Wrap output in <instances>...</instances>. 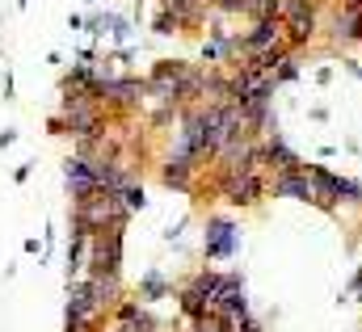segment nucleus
<instances>
[{
  "label": "nucleus",
  "mask_w": 362,
  "mask_h": 332,
  "mask_svg": "<svg viewBox=\"0 0 362 332\" xmlns=\"http://www.w3.org/2000/svg\"><path fill=\"white\" fill-rule=\"evenodd\" d=\"M64 332H97V320H68Z\"/></svg>",
  "instance_id": "obj_20"
},
{
  "label": "nucleus",
  "mask_w": 362,
  "mask_h": 332,
  "mask_svg": "<svg viewBox=\"0 0 362 332\" xmlns=\"http://www.w3.org/2000/svg\"><path fill=\"white\" fill-rule=\"evenodd\" d=\"M236 332H266V328H262L257 320H240V328H236Z\"/></svg>",
  "instance_id": "obj_22"
},
{
  "label": "nucleus",
  "mask_w": 362,
  "mask_h": 332,
  "mask_svg": "<svg viewBox=\"0 0 362 332\" xmlns=\"http://www.w3.org/2000/svg\"><path fill=\"white\" fill-rule=\"evenodd\" d=\"M169 295V282L156 273V269H148L144 278H139V299H148V303H156V299H165Z\"/></svg>",
  "instance_id": "obj_12"
},
{
  "label": "nucleus",
  "mask_w": 362,
  "mask_h": 332,
  "mask_svg": "<svg viewBox=\"0 0 362 332\" xmlns=\"http://www.w3.org/2000/svg\"><path fill=\"white\" fill-rule=\"evenodd\" d=\"M202 252L206 261H232L240 252V232L232 219H206V232H202Z\"/></svg>",
  "instance_id": "obj_2"
},
{
  "label": "nucleus",
  "mask_w": 362,
  "mask_h": 332,
  "mask_svg": "<svg viewBox=\"0 0 362 332\" xmlns=\"http://www.w3.org/2000/svg\"><path fill=\"white\" fill-rule=\"evenodd\" d=\"M274 198H295V202H308L312 206V181H308V172L274 177Z\"/></svg>",
  "instance_id": "obj_10"
},
{
  "label": "nucleus",
  "mask_w": 362,
  "mask_h": 332,
  "mask_svg": "<svg viewBox=\"0 0 362 332\" xmlns=\"http://www.w3.org/2000/svg\"><path fill=\"white\" fill-rule=\"evenodd\" d=\"M262 194H266V172H249V177H240L236 185L223 189V202L228 206H257Z\"/></svg>",
  "instance_id": "obj_7"
},
{
  "label": "nucleus",
  "mask_w": 362,
  "mask_h": 332,
  "mask_svg": "<svg viewBox=\"0 0 362 332\" xmlns=\"http://www.w3.org/2000/svg\"><path fill=\"white\" fill-rule=\"evenodd\" d=\"M282 25H286V47H291V51H299V47H308V42L316 38V13H312V17L282 21Z\"/></svg>",
  "instance_id": "obj_11"
},
{
  "label": "nucleus",
  "mask_w": 362,
  "mask_h": 332,
  "mask_svg": "<svg viewBox=\"0 0 362 332\" xmlns=\"http://www.w3.org/2000/svg\"><path fill=\"white\" fill-rule=\"evenodd\" d=\"M194 172H198V160L173 152V156L165 160V168H160V181H165L169 189H194Z\"/></svg>",
  "instance_id": "obj_9"
},
{
  "label": "nucleus",
  "mask_w": 362,
  "mask_h": 332,
  "mask_svg": "<svg viewBox=\"0 0 362 332\" xmlns=\"http://www.w3.org/2000/svg\"><path fill=\"white\" fill-rule=\"evenodd\" d=\"M202 4H206V0H169L165 8L177 17L181 25H189V21H198V17H202Z\"/></svg>",
  "instance_id": "obj_13"
},
{
  "label": "nucleus",
  "mask_w": 362,
  "mask_h": 332,
  "mask_svg": "<svg viewBox=\"0 0 362 332\" xmlns=\"http://www.w3.org/2000/svg\"><path fill=\"white\" fill-rule=\"evenodd\" d=\"M64 181H68V189H72V202L85 198V194H93V189H101L97 177H93V165L85 156H68V160H64Z\"/></svg>",
  "instance_id": "obj_8"
},
{
  "label": "nucleus",
  "mask_w": 362,
  "mask_h": 332,
  "mask_svg": "<svg viewBox=\"0 0 362 332\" xmlns=\"http://www.w3.org/2000/svg\"><path fill=\"white\" fill-rule=\"evenodd\" d=\"M282 4L286 0H253V21H282Z\"/></svg>",
  "instance_id": "obj_14"
},
{
  "label": "nucleus",
  "mask_w": 362,
  "mask_h": 332,
  "mask_svg": "<svg viewBox=\"0 0 362 332\" xmlns=\"http://www.w3.org/2000/svg\"><path fill=\"white\" fill-rule=\"evenodd\" d=\"M144 93H148V81H139V76H118V81L105 84V105H110V109H135V105L144 101Z\"/></svg>",
  "instance_id": "obj_6"
},
{
  "label": "nucleus",
  "mask_w": 362,
  "mask_h": 332,
  "mask_svg": "<svg viewBox=\"0 0 362 332\" xmlns=\"http://www.w3.org/2000/svg\"><path fill=\"white\" fill-rule=\"evenodd\" d=\"M350 299H362V265L354 269V278H350V290H346Z\"/></svg>",
  "instance_id": "obj_21"
},
{
  "label": "nucleus",
  "mask_w": 362,
  "mask_h": 332,
  "mask_svg": "<svg viewBox=\"0 0 362 332\" xmlns=\"http://www.w3.org/2000/svg\"><path fill=\"white\" fill-rule=\"evenodd\" d=\"M118 198H122V206H127V211H144V206H148V194H144V185H135V181H131Z\"/></svg>",
  "instance_id": "obj_15"
},
{
  "label": "nucleus",
  "mask_w": 362,
  "mask_h": 332,
  "mask_svg": "<svg viewBox=\"0 0 362 332\" xmlns=\"http://www.w3.org/2000/svg\"><path fill=\"white\" fill-rule=\"evenodd\" d=\"M308 181H312V206H320L325 215L341 211V177H333L325 165H308Z\"/></svg>",
  "instance_id": "obj_3"
},
{
  "label": "nucleus",
  "mask_w": 362,
  "mask_h": 332,
  "mask_svg": "<svg viewBox=\"0 0 362 332\" xmlns=\"http://www.w3.org/2000/svg\"><path fill=\"white\" fill-rule=\"evenodd\" d=\"M274 81H278V84L299 81V64H295V59H282V64H278V72H274Z\"/></svg>",
  "instance_id": "obj_18"
},
{
  "label": "nucleus",
  "mask_w": 362,
  "mask_h": 332,
  "mask_svg": "<svg viewBox=\"0 0 362 332\" xmlns=\"http://www.w3.org/2000/svg\"><path fill=\"white\" fill-rule=\"evenodd\" d=\"M341 202H350V206H362V185H358V181L341 177Z\"/></svg>",
  "instance_id": "obj_17"
},
{
  "label": "nucleus",
  "mask_w": 362,
  "mask_h": 332,
  "mask_svg": "<svg viewBox=\"0 0 362 332\" xmlns=\"http://www.w3.org/2000/svg\"><path fill=\"white\" fill-rule=\"evenodd\" d=\"M215 312L232 316L236 324L249 320V299H245V278H240V273H228V278H223V290H219V299H215Z\"/></svg>",
  "instance_id": "obj_5"
},
{
  "label": "nucleus",
  "mask_w": 362,
  "mask_h": 332,
  "mask_svg": "<svg viewBox=\"0 0 362 332\" xmlns=\"http://www.w3.org/2000/svg\"><path fill=\"white\" fill-rule=\"evenodd\" d=\"M215 8H219V13H249L253 0H215Z\"/></svg>",
  "instance_id": "obj_19"
},
{
  "label": "nucleus",
  "mask_w": 362,
  "mask_h": 332,
  "mask_svg": "<svg viewBox=\"0 0 362 332\" xmlns=\"http://www.w3.org/2000/svg\"><path fill=\"white\" fill-rule=\"evenodd\" d=\"M118 269H122V227L93 232L89 273L85 278H118Z\"/></svg>",
  "instance_id": "obj_1"
},
{
  "label": "nucleus",
  "mask_w": 362,
  "mask_h": 332,
  "mask_svg": "<svg viewBox=\"0 0 362 332\" xmlns=\"http://www.w3.org/2000/svg\"><path fill=\"white\" fill-rule=\"evenodd\" d=\"M286 42V25L282 21H253V30H245V59L266 55L274 47Z\"/></svg>",
  "instance_id": "obj_4"
},
{
  "label": "nucleus",
  "mask_w": 362,
  "mask_h": 332,
  "mask_svg": "<svg viewBox=\"0 0 362 332\" xmlns=\"http://www.w3.org/2000/svg\"><path fill=\"white\" fill-rule=\"evenodd\" d=\"M152 30H156V34H177V30H181V21L173 17V13H169V8H165V13H156Z\"/></svg>",
  "instance_id": "obj_16"
}]
</instances>
